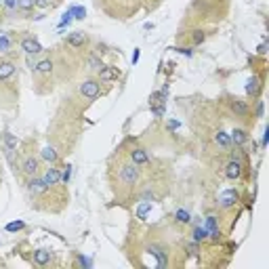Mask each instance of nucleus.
Here are the masks:
<instances>
[{
  "mask_svg": "<svg viewBox=\"0 0 269 269\" xmlns=\"http://www.w3.org/2000/svg\"><path fill=\"white\" fill-rule=\"evenodd\" d=\"M190 38H192V46H200L206 40V34H204V30H194L190 34Z\"/></svg>",
  "mask_w": 269,
  "mask_h": 269,
  "instance_id": "nucleus-24",
  "label": "nucleus"
},
{
  "mask_svg": "<svg viewBox=\"0 0 269 269\" xmlns=\"http://www.w3.org/2000/svg\"><path fill=\"white\" fill-rule=\"evenodd\" d=\"M213 139H215V145H217L219 149L229 151V147H231V139H229V133H227V131H223V128H219V131H215Z\"/></svg>",
  "mask_w": 269,
  "mask_h": 269,
  "instance_id": "nucleus-17",
  "label": "nucleus"
},
{
  "mask_svg": "<svg viewBox=\"0 0 269 269\" xmlns=\"http://www.w3.org/2000/svg\"><path fill=\"white\" fill-rule=\"evenodd\" d=\"M185 250L190 252L192 256H198V254H200V242H196V240L185 242Z\"/></svg>",
  "mask_w": 269,
  "mask_h": 269,
  "instance_id": "nucleus-27",
  "label": "nucleus"
},
{
  "mask_svg": "<svg viewBox=\"0 0 269 269\" xmlns=\"http://www.w3.org/2000/svg\"><path fill=\"white\" fill-rule=\"evenodd\" d=\"M59 3H61V0H34V7L46 11V9H55Z\"/></svg>",
  "mask_w": 269,
  "mask_h": 269,
  "instance_id": "nucleus-25",
  "label": "nucleus"
},
{
  "mask_svg": "<svg viewBox=\"0 0 269 269\" xmlns=\"http://www.w3.org/2000/svg\"><path fill=\"white\" fill-rule=\"evenodd\" d=\"M101 84H103V82H99L97 78H86V80H82V82L78 84L80 97L86 99V101H97V99L103 95Z\"/></svg>",
  "mask_w": 269,
  "mask_h": 269,
  "instance_id": "nucleus-2",
  "label": "nucleus"
},
{
  "mask_svg": "<svg viewBox=\"0 0 269 269\" xmlns=\"http://www.w3.org/2000/svg\"><path fill=\"white\" fill-rule=\"evenodd\" d=\"M105 63H103V59L99 55H95V53H88L86 55V59H84V67L88 69V72H97L99 67H103Z\"/></svg>",
  "mask_w": 269,
  "mask_h": 269,
  "instance_id": "nucleus-19",
  "label": "nucleus"
},
{
  "mask_svg": "<svg viewBox=\"0 0 269 269\" xmlns=\"http://www.w3.org/2000/svg\"><path fill=\"white\" fill-rule=\"evenodd\" d=\"M265 49H267V46H265V44H261V46H259V55H265V53H267Z\"/></svg>",
  "mask_w": 269,
  "mask_h": 269,
  "instance_id": "nucleus-32",
  "label": "nucleus"
},
{
  "mask_svg": "<svg viewBox=\"0 0 269 269\" xmlns=\"http://www.w3.org/2000/svg\"><path fill=\"white\" fill-rule=\"evenodd\" d=\"M17 9L21 11L23 15H30L36 7H34V0H17Z\"/></svg>",
  "mask_w": 269,
  "mask_h": 269,
  "instance_id": "nucleus-23",
  "label": "nucleus"
},
{
  "mask_svg": "<svg viewBox=\"0 0 269 269\" xmlns=\"http://www.w3.org/2000/svg\"><path fill=\"white\" fill-rule=\"evenodd\" d=\"M23 227H26L23 223H9L7 225V231H17V229H23Z\"/></svg>",
  "mask_w": 269,
  "mask_h": 269,
  "instance_id": "nucleus-30",
  "label": "nucleus"
},
{
  "mask_svg": "<svg viewBox=\"0 0 269 269\" xmlns=\"http://www.w3.org/2000/svg\"><path fill=\"white\" fill-rule=\"evenodd\" d=\"M227 105H229V112L236 116V118H248V116H250V103L246 99L229 97Z\"/></svg>",
  "mask_w": 269,
  "mask_h": 269,
  "instance_id": "nucleus-4",
  "label": "nucleus"
},
{
  "mask_svg": "<svg viewBox=\"0 0 269 269\" xmlns=\"http://www.w3.org/2000/svg\"><path fill=\"white\" fill-rule=\"evenodd\" d=\"M174 221H177L179 225H187V223H192V215H190V210H185V208H177V213H174Z\"/></svg>",
  "mask_w": 269,
  "mask_h": 269,
  "instance_id": "nucleus-22",
  "label": "nucleus"
},
{
  "mask_svg": "<svg viewBox=\"0 0 269 269\" xmlns=\"http://www.w3.org/2000/svg\"><path fill=\"white\" fill-rule=\"evenodd\" d=\"M128 160H131L135 166L143 168V166L149 164V154H147V149H145V147L135 145V147H131V151H128Z\"/></svg>",
  "mask_w": 269,
  "mask_h": 269,
  "instance_id": "nucleus-11",
  "label": "nucleus"
},
{
  "mask_svg": "<svg viewBox=\"0 0 269 269\" xmlns=\"http://www.w3.org/2000/svg\"><path fill=\"white\" fill-rule=\"evenodd\" d=\"M0 21H3V15H0Z\"/></svg>",
  "mask_w": 269,
  "mask_h": 269,
  "instance_id": "nucleus-34",
  "label": "nucleus"
},
{
  "mask_svg": "<svg viewBox=\"0 0 269 269\" xmlns=\"http://www.w3.org/2000/svg\"><path fill=\"white\" fill-rule=\"evenodd\" d=\"M3 7L9 11V13H15L17 11V0H3Z\"/></svg>",
  "mask_w": 269,
  "mask_h": 269,
  "instance_id": "nucleus-29",
  "label": "nucleus"
},
{
  "mask_svg": "<svg viewBox=\"0 0 269 269\" xmlns=\"http://www.w3.org/2000/svg\"><path fill=\"white\" fill-rule=\"evenodd\" d=\"M17 72V61L11 57H0V80H9Z\"/></svg>",
  "mask_w": 269,
  "mask_h": 269,
  "instance_id": "nucleus-14",
  "label": "nucleus"
},
{
  "mask_svg": "<svg viewBox=\"0 0 269 269\" xmlns=\"http://www.w3.org/2000/svg\"><path fill=\"white\" fill-rule=\"evenodd\" d=\"M95 78L103 84H112V82H116V80L120 78V69L114 67V65H103L95 72Z\"/></svg>",
  "mask_w": 269,
  "mask_h": 269,
  "instance_id": "nucleus-8",
  "label": "nucleus"
},
{
  "mask_svg": "<svg viewBox=\"0 0 269 269\" xmlns=\"http://www.w3.org/2000/svg\"><path fill=\"white\" fill-rule=\"evenodd\" d=\"M223 172H225V179H229V181H240V179H242V172H244V164H242V160L231 156V158L225 162Z\"/></svg>",
  "mask_w": 269,
  "mask_h": 269,
  "instance_id": "nucleus-5",
  "label": "nucleus"
},
{
  "mask_svg": "<svg viewBox=\"0 0 269 269\" xmlns=\"http://www.w3.org/2000/svg\"><path fill=\"white\" fill-rule=\"evenodd\" d=\"M194 240L200 242V244L202 242H208V229L206 227H196L194 229Z\"/></svg>",
  "mask_w": 269,
  "mask_h": 269,
  "instance_id": "nucleus-26",
  "label": "nucleus"
},
{
  "mask_svg": "<svg viewBox=\"0 0 269 269\" xmlns=\"http://www.w3.org/2000/svg\"><path fill=\"white\" fill-rule=\"evenodd\" d=\"M69 174H72V166H61V185H67L69 181Z\"/></svg>",
  "mask_w": 269,
  "mask_h": 269,
  "instance_id": "nucleus-28",
  "label": "nucleus"
},
{
  "mask_svg": "<svg viewBox=\"0 0 269 269\" xmlns=\"http://www.w3.org/2000/svg\"><path fill=\"white\" fill-rule=\"evenodd\" d=\"M51 259H53V252L46 250V248H38V250H34V254H32V263L38 265V267H46L51 263Z\"/></svg>",
  "mask_w": 269,
  "mask_h": 269,
  "instance_id": "nucleus-16",
  "label": "nucleus"
},
{
  "mask_svg": "<svg viewBox=\"0 0 269 269\" xmlns=\"http://www.w3.org/2000/svg\"><path fill=\"white\" fill-rule=\"evenodd\" d=\"M240 202V194L236 190H225L223 194L219 196V208L221 210H231V208H236Z\"/></svg>",
  "mask_w": 269,
  "mask_h": 269,
  "instance_id": "nucleus-9",
  "label": "nucleus"
},
{
  "mask_svg": "<svg viewBox=\"0 0 269 269\" xmlns=\"http://www.w3.org/2000/svg\"><path fill=\"white\" fill-rule=\"evenodd\" d=\"M254 114H256V118H261V116H263V101H261V99L256 101V110H254Z\"/></svg>",
  "mask_w": 269,
  "mask_h": 269,
  "instance_id": "nucleus-31",
  "label": "nucleus"
},
{
  "mask_svg": "<svg viewBox=\"0 0 269 269\" xmlns=\"http://www.w3.org/2000/svg\"><path fill=\"white\" fill-rule=\"evenodd\" d=\"M261 84H263V78H256V76H252V78L248 80L246 93H248V95H252V97H259V93H261Z\"/></svg>",
  "mask_w": 269,
  "mask_h": 269,
  "instance_id": "nucleus-21",
  "label": "nucleus"
},
{
  "mask_svg": "<svg viewBox=\"0 0 269 269\" xmlns=\"http://www.w3.org/2000/svg\"><path fill=\"white\" fill-rule=\"evenodd\" d=\"M32 72L36 74L38 78H46V76H51L55 72V63H53L51 57H44V59L36 61V65L32 67Z\"/></svg>",
  "mask_w": 269,
  "mask_h": 269,
  "instance_id": "nucleus-12",
  "label": "nucleus"
},
{
  "mask_svg": "<svg viewBox=\"0 0 269 269\" xmlns=\"http://www.w3.org/2000/svg\"><path fill=\"white\" fill-rule=\"evenodd\" d=\"M40 158L44 162H49V164H57V160H59V154H57V149L53 145H46L42 151H40Z\"/></svg>",
  "mask_w": 269,
  "mask_h": 269,
  "instance_id": "nucleus-20",
  "label": "nucleus"
},
{
  "mask_svg": "<svg viewBox=\"0 0 269 269\" xmlns=\"http://www.w3.org/2000/svg\"><path fill=\"white\" fill-rule=\"evenodd\" d=\"M65 44L69 46V49H74V51H82L84 46L88 44V34L86 32H72V34H67Z\"/></svg>",
  "mask_w": 269,
  "mask_h": 269,
  "instance_id": "nucleus-10",
  "label": "nucleus"
},
{
  "mask_svg": "<svg viewBox=\"0 0 269 269\" xmlns=\"http://www.w3.org/2000/svg\"><path fill=\"white\" fill-rule=\"evenodd\" d=\"M19 168H21L23 177L30 179V177H34V174L40 172V158L36 154H26V158L19 162Z\"/></svg>",
  "mask_w": 269,
  "mask_h": 269,
  "instance_id": "nucleus-3",
  "label": "nucleus"
},
{
  "mask_svg": "<svg viewBox=\"0 0 269 269\" xmlns=\"http://www.w3.org/2000/svg\"><path fill=\"white\" fill-rule=\"evenodd\" d=\"M118 181L122 187H126V190H135V187L141 183V168L135 166L131 160L122 162L120 170H118Z\"/></svg>",
  "mask_w": 269,
  "mask_h": 269,
  "instance_id": "nucleus-1",
  "label": "nucleus"
},
{
  "mask_svg": "<svg viewBox=\"0 0 269 269\" xmlns=\"http://www.w3.org/2000/svg\"><path fill=\"white\" fill-rule=\"evenodd\" d=\"M19 49L26 53V55H40L44 49H42V44L38 38H34L32 34H26V36H21L19 40Z\"/></svg>",
  "mask_w": 269,
  "mask_h": 269,
  "instance_id": "nucleus-6",
  "label": "nucleus"
},
{
  "mask_svg": "<svg viewBox=\"0 0 269 269\" xmlns=\"http://www.w3.org/2000/svg\"><path fill=\"white\" fill-rule=\"evenodd\" d=\"M13 34L15 32H9V34H3V36H0V53L3 55L13 51V46H15V36Z\"/></svg>",
  "mask_w": 269,
  "mask_h": 269,
  "instance_id": "nucleus-18",
  "label": "nucleus"
},
{
  "mask_svg": "<svg viewBox=\"0 0 269 269\" xmlns=\"http://www.w3.org/2000/svg\"><path fill=\"white\" fill-rule=\"evenodd\" d=\"M229 139H231V145L242 147L244 143H248L250 135H248V131H246V128H244V126H238V128H233V131H231Z\"/></svg>",
  "mask_w": 269,
  "mask_h": 269,
  "instance_id": "nucleus-15",
  "label": "nucleus"
},
{
  "mask_svg": "<svg viewBox=\"0 0 269 269\" xmlns=\"http://www.w3.org/2000/svg\"><path fill=\"white\" fill-rule=\"evenodd\" d=\"M0 7H3V0H0Z\"/></svg>",
  "mask_w": 269,
  "mask_h": 269,
  "instance_id": "nucleus-33",
  "label": "nucleus"
},
{
  "mask_svg": "<svg viewBox=\"0 0 269 269\" xmlns=\"http://www.w3.org/2000/svg\"><path fill=\"white\" fill-rule=\"evenodd\" d=\"M42 181L46 183L49 190H53V187H57V185H61V166L49 164L44 168V172H42Z\"/></svg>",
  "mask_w": 269,
  "mask_h": 269,
  "instance_id": "nucleus-7",
  "label": "nucleus"
},
{
  "mask_svg": "<svg viewBox=\"0 0 269 269\" xmlns=\"http://www.w3.org/2000/svg\"><path fill=\"white\" fill-rule=\"evenodd\" d=\"M26 190H28L34 198H38V196H42V194L49 192V187H46V183L42 181V177H38V174H34V177H30V179H28Z\"/></svg>",
  "mask_w": 269,
  "mask_h": 269,
  "instance_id": "nucleus-13",
  "label": "nucleus"
}]
</instances>
